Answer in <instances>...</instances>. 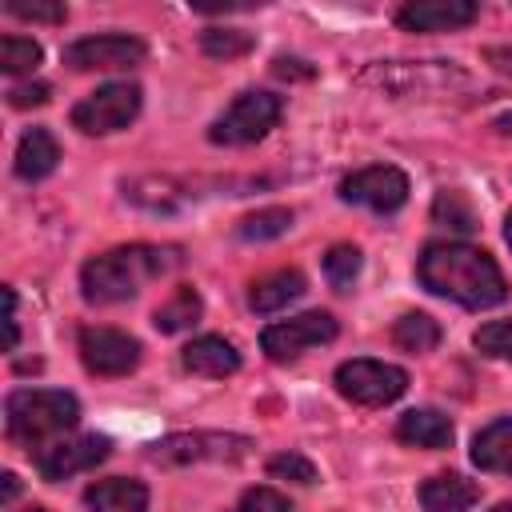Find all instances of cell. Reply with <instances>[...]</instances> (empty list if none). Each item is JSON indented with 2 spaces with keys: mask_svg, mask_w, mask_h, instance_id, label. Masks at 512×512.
Listing matches in <instances>:
<instances>
[{
  "mask_svg": "<svg viewBox=\"0 0 512 512\" xmlns=\"http://www.w3.org/2000/svg\"><path fill=\"white\" fill-rule=\"evenodd\" d=\"M492 512H512V504H500V508H492Z\"/></svg>",
  "mask_w": 512,
  "mask_h": 512,
  "instance_id": "cell-41",
  "label": "cell"
},
{
  "mask_svg": "<svg viewBox=\"0 0 512 512\" xmlns=\"http://www.w3.org/2000/svg\"><path fill=\"white\" fill-rule=\"evenodd\" d=\"M300 64H304V60H288V56H280V60L272 64V72H276L280 80H288V76H304V80H308L312 68H300Z\"/></svg>",
  "mask_w": 512,
  "mask_h": 512,
  "instance_id": "cell-35",
  "label": "cell"
},
{
  "mask_svg": "<svg viewBox=\"0 0 512 512\" xmlns=\"http://www.w3.org/2000/svg\"><path fill=\"white\" fill-rule=\"evenodd\" d=\"M76 420H80V404L72 392H60V388H20L4 400L8 436L36 452H40V440L72 428Z\"/></svg>",
  "mask_w": 512,
  "mask_h": 512,
  "instance_id": "cell-3",
  "label": "cell"
},
{
  "mask_svg": "<svg viewBox=\"0 0 512 512\" xmlns=\"http://www.w3.org/2000/svg\"><path fill=\"white\" fill-rule=\"evenodd\" d=\"M36 64H40V44L36 40H24V36H4L0 40V68L8 76L32 72Z\"/></svg>",
  "mask_w": 512,
  "mask_h": 512,
  "instance_id": "cell-28",
  "label": "cell"
},
{
  "mask_svg": "<svg viewBox=\"0 0 512 512\" xmlns=\"http://www.w3.org/2000/svg\"><path fill=\"white\" fill-rule=\"evenodd\" d=\"M252 44H256V36L244 28H208L200 36L204 56H212V60H236V56L252 52Z\"/></svg>",
  "mask_w": 512,
  "mask_h": 512,
  "instance_id": "cell-27",
  "label": "cell"
},
{
  "mask_svg": "<svg viewBox=\"0 0 512 512\" xmlns=\"http://www.w3.org/2000/svg\"><path fill=\"white\" fill-rule=\"evenodd\" d=\"M44 100H48V84H16L8 92L12 108H32V104H44Z\"/></svg>",
  "mask_w": 512,
  "mask_h": 512,
  "instance_id": "cell-34",
  "label": "cell"
},
{
  "mask_svg": "<svg viewBox=\"0 0 512 512\" xmlns=\"http://www.w3.org/2000/svg\"><path fill=\"white\" fill-rule=\"evenodd\" d=\"M292 228V208H260V212H248L240 224H236V236L240 240H276Z\"/></svg>",
  "mask_w": 512,
  "mask_h": 512,
  "instance_id": "cell-26",
  "label": "cell"
},
{
  "mask_svg": "<svg viewBox=\"0 0 512 512\" xmlns=\"http://www.w3.org/2000/svg\"><path fill=\"white\" fill-rule=\"evenodd\" d=\"M492 128H496V132H504V136H512V112L496 116V120H492Z\"/></svg>",
  "mask_w": 512,
  "mask_h": 512,
  "instance_id": "cell-39",
  "label": "cell"
},
{
  "mask_svg": "<svg viewBox=\"0 0 512 512\" xmlns=\"http://www.w3.org/2000/svg\"><path fill=\"white\" fill-rule=\"evenodd\" d=\"M24 512H44V508H24Z\"/></svg>",
  "mask_w": 512,
  "mask_h": 512,
  "instance_id": "cell-42",
  "label": "cell"
},
{
  "mask_svg": "<svg viewBox=\"0 0 512 512\" xmlns=\"http://www.w3.org/2000/svg\"><path fill=\"white\" fill-rule=\"evenodd\" d=\"M484 56H488V64H496L500 72H508V76H512V48H488Z\"/></svg>",
  "mask_w": 512,
  "mask_h": 512,
  "instance_id": "cell-37",
  "label": "cell"
},
{
  "mask_svg": "<svg viewBox=\"0 0 512 512\" xmlns=\"http://www.w3.org/2000/svg\"><path fill=\"white\" fill-rule=\"evenodd\" d=\"M200 312H204V304H200V296H196V288H176V296L172 300H164L160 308H156V316H152V324L160 328V332H184V328H192L196 320H200Z\"/></svg>",
  "mask_w": 512,
  "mask_h": 512,
  "instance_id": "cell-23",
  "label": "cell"
},
{
  "mask_svg": "<svg viewBox=\"0 0 512 512\" xmlns=\"http://www.w3.org/2000/svg\"><path fill=\"white\" fill-rule=\"evenodd\" d=\"M4 12L16 16V20H40V24H64V16H68L64 4H36V0H32V4H24V0H8Z\"/></svg>",
  "mask_w": 512,
  "mask_h": 512,
  "instance_id": "cell-32",
  "label": "cell"
},
{
  "mask_svg": "<svg viewBox=\"0 0 512 512\" xmlns=\"http://www.w3.org/2000/svg\"><path fill=\"white\" fill-rule=\"evenodd\" d=\"M432 220L452 228V232H472L476 228V208L460 188H444L436 196V204H432Z\"/></svg>",
  "mask_w": 512,
  "mask_h": 512,
  "instance_id": "cell-25",
  "label": "cell"
},
{
  "mask_svg": "<svg viewBox=\"0 0 512 512\" xmlns=\"http://www.w3.org/2000/svg\"><path fill=\"white\" fill-rule=\"evenodd\" d=\"M84 504L92 512H148V488L140 480H96L84 492Z\"/></svg>",
  "mask_w": 512,
  "mask_h": 512,
  "instance_id": "cell-18",
  "label": "cell"
},
{
  "mask_svg": "<svg viewBox=\"0 0 512 512\" xmlns=\"http://www.w3.org/2000/svg\"><path fill=\"white\" fill-rule=\"evenodd\" d=\"M356 272H360V248L356 244H332L328 256H324V276L336 288H352Z\"/></svg>",
  "mask_w": 512,
  "mask_h": 512,
  "instance_id": "cell-29",
  "label": "cell"
},
{
  "mask_svg": "<svg viewBox=\"0 0 512 512\" xmlns=\"http://www.w3.org/2000/svg\"><path fill=\"white\" fill-rule=\"evenodd\" d=\"M304 288H308V280H304L296 268H280V272H268V276H260V280L252 284L248 304H252V312H280L284 304L300 300Z\"/></svg>",
  "mask_w": 512,
  "mask_h": 512,
  "instance_id": "cell-21",
  "label": "cell"
},
{
  "mask_svg": "<svg viewBox=\"0 0 512 512\" xmlns=\"http://www.w3.org/2000/svg\"><path fill=\"white\" fill-rule=\"evenodd\" d=\"M504 240H508V248H512V216L504 220Z\"/></svg>",
  "mask_w": 512,
  "mask_h": 512,
  "instance_id": "cell-40",
  "label": "cell"
},
{
  "mask_svg": "<svg viewBox=\"0 0 512 512\" xmlns=\"http://www.w3.org/2000/svg\"><path fill=\"white\" fill-rule=\"evenodd\" d=\"M392 340L404 348V352H432L440 344V324L424 312H404L392 328Z\"/></svg>",
  "mask_w": 512,
  "mask_h": 512,
  "instance_id": "cell-24",
  "label": "cell"
},
{
  "mask_svg": "<svg viewBox=\"0 0 512 512\" xmlns=\"http://www.w3.org/2000/svg\"><path fill=\"white\" fill-rule=\"evenodd\" d=\"M80 360L92 376H124L140 364V340L120 328H84Z\"/></svg>",
  "mask_w": 512,
  "mask_h": 512,
  "instance_id": "cell-11",
  "label": "cell"
},
{
  "mask_svg": "<svg viewBox=\"0 0 512 512\" xmlns=\"http://www.w3.org/2000/svg\"><path fill=\"white\" fill-rule=\"evenodd\" d=\"M144 44L136 36H84L72 40L64 48V64H72L76 72H116V68H132L144 60Z\"/></svg>",
  "mask_w": 512,
  "mask_h": 512,
  "instance_id": "cell-12",
  "label": "cell"
},
{
  "mask_svg": "<svg viewBox=\"0 0 512 512\" xmlns=\"http://www.w3.org/2000/svg\"><path fill=\"white\" fill-rule=\"evenodd\" d=\"M476 12L480 8L472 0H412L396 12V24L404 32H452V28H468Z\"/></svg>",
  "mask_w": 512,
  "mask_h": 512,
  "instance_id": "cell-14",
  "label": "cell"
},
{
  "mask_svg": "<svg viewBox=\"0 0 512 512\" xmlns=\"http://www.w3.org/2000/svg\"><path fill=\"white\" fill-rule=\"evenodd\" d=\"M108 440L104 436H76V440H56V444H44L36 452V472L44 480H68L76 472H88L96 468L104 456H108Z\"/></svg>",
  "mask_w": 512,
  "mask_h": 512,
  "instance_id": "cell-13",
  "label": "cell"
},
{
  "mask_svg": "<svg viewBox=\"0 0 512 512\" xmlns=\"http://www.w3.org/2000/svg\"><path fill=\"white\" fill-rule=\"evenodd\" d=\"M336 388L344 400L364 404V408H380L404 396L408 388V372L384 360H344L336 368Z\"/></svg>",
  "mask_w": 512,
  "mask_h": 512,
  "instance_id": "cell-7",
  "label": "cell"
},
{
  "mask_svg": "<svg viewBox=\"0 0 512 512\" xmlns=\"http://www.w3.org/2000/svg\"><path fill=\"white\" fill-rule=\"evenodd\" d=\"M340 196L348 204H360V208H372V212L388 216L408 200V176L392 164H372V168H360V172L344 176Z\"/></svg>",
  "mask_w": 512,
  "mask_h": 512,
  "instance_id": "cell-10",
  "label": "cell"
},
{
  "mask_svg": "<svg viewBox=\"0 0 512 512\" xmlns=\"http://www.w3.org/2000/svg\"><path fill=\"white\" fill-rule=\"evenodd\" d=\"M268 476L292 480V484H312V480H316V468H312V460H304L300 452H280V456L268 460Z\"/></svg>",
  "mask_w": 512,
  "mask_h": 512,
  "instance_id": "cell-31",
  "label": "cell"
},
{
  "mask_svg": "<svg viewBox=\"0 0 512 512\" xmlns=\"http://www.w3.org/2000/svg\"><path fill=\"white\" fill-rule=\"evenodd\" d=\"M180 364H184L192 376L220 380V376H232V372L240 368V352H236L224 336H200V340H192V344L180 352Z\"/></svg>",
  "mask_w": 512,
  "mask_h": 512,
  "instance_id": "cell-15",
  "label": "cell"
},
{
  "mask_svg": "<svg viewBox=\"0 0 512 512\" xmlns=\"http://www.w3.org/2000/svg\"><path fill=\"white\" fill-rule=\"evenodd\" d=\"M124 196H128L132 204L148 208V212H172V208H180V204L188 200V192H180V184L168 180V176L132 180V184H124Z\"/></svg>",
  "mask_w": 512,
  "mask_h": 512,
  "instance_id": "cell-22",
  "label": "cell"
},
{
  "mask_svg": "<svg viewBox=\"0 0 512 512\" xmlns=\"http://www.w3.org/2000/svg\"><path fill=\"white\" fill-rule=\"evenodd\" d=\"M396 440H404L412 448L440 452V448L452 444V420L444 412H436V408H412V412H404L396 420Z\"/></svg>",
  "mask_w": 512,
  "mask_h": 512,
  "instance_id": "cell-16",
  "label": "cell"
},
{
  "mask_svg": "<svg viewBox=\"0 0 512 512\" xmlns=\"http://www.w3.org/2000/svg\"><path fill=\"white\" fill-rule=\"evenodd\" d=\"M184 264L176 244H128L112 248L80 268V296L88 304H120L132 300L148 280H160Z\"/></svg>",
  "mask_w": 512,
  "mask_h": 512,
  "instance_id": "cell-2",
  "label": "cell"
},
{
  "mask_svg": "<svg viewBox=\"0 0 512 512\" xmlns=\"http://www.w3.org/2000/svg\"><path fill=\"white\" fill-rule=\"evenodd\" d=\"M232 512H292V508H288V500H284L280 492H272V488H248V492L236 500Z\"/></svg>",
  "mask_w": 512,
  "mask_h": 512,
  "instance_id": "cell-33",
  "label": "cell"
},
{
  "mask_svg": "<svg viewBox=\"0 0 512 512\" xmlns=\"http://www.w3.org/2000/svg\"><path fill=\"white\" fill-rule=\"evenodd\" d=\"M4 304H8V316H4V324H8V348H16V292L12 288H4Z\"/></svg>",
  "mask_w": 512,
  "mask_h": 512,
  "instance_id": "cell-36",
  "label": "cell"
},
{
  "mask_svg": "<svg viewBox=\"0 0 512 512\" xmlns=\"http://www.w3.org/2000/svg\"><path fill=\"white\" fill-rule=\"evenodd\" d=\"M472 344H476L484 356H492V360H508V364H512V316H508V320H492V324H484V328L472 336Z\"/></svg>",
  "mask_w": 512,
  "mask_h": 512,
  "instance_id": "cell-30",
  "label": "cell"
},
{
  "mask_svg": "<svg viewBox=\"0 0 512 512\" xmlns=\"http://www.w3.org/2000/svg\"><path fill=\"white\" fill-rule=\"evenodd\" d=\"M416 276L432 296H444L460 308H492L504 300V276L496 260L472 244L456 240H436L420 252Z\"/></svg>",
  "mask_w": 512,
  "mask_h": 512,
  "instance_id": "cell-1",
  "label": "cell"
},
{
  "mask_svg": "<svg viewBox=\"0 0 512 512\" xmlns=\"http://www.w3.org/2000/svg\"><path fill=\"white\" fill-rule=\"evenodd\" d=\"M364 84H380V92L392 96H444L452 88H468V76L448 60H424V64H372L364 72Z\"/></svg>",
  "mask_w": 512,
  "mask_h": 512,
  "instance_id": "cell-5",
  "label": "cell"
},
{
  "mask_svg": "<svg viewBox=\"0 0 512 512\" xmlns=\"http://www.w3.org/2000/svg\"><path fill=\"white\" fill-rule=\"evenodd\" d=\"M252 448L248 436H236V432H176V436H164L160 444H152L148 460L152 464H220V460H244Z\"/></svg>",
  "mask_w": 512,
  "mask_h": 512,
  "instance_id": "cell-6",
  "label": "cell"
},
{
  "mask_svg": "<svg viewBox=\"0 0 512 512\" xmlns=\"http://www.w3.org/2000/svg\"><path fill=\"white\" fill-rule=\"evenodd\" d=\"M480 500V488L464 480L460 472H440L420 484V504L424 512H468Z\"/></svg>",
  "mask_w": 512,
  "mask_h": 512,
  "instance_id": "cell-17",
  "label": "cell"
},
{
  "mask_svg": "<svg viewBox=\"0 0 512 512\" xmlns=\"http://www.w3.org/2000/svg\"><path fill=\"white\" fill-rule=\"evenodd\" d=\"M332 336H336V320L328 312H300V316H288V320L268 324L260 332V348L268 352V360L284 364V360L304 356L316 344H328Z\"/></svg>",
  "mask_w": 512,
  "mask_h": 512,
  "instance_id": "cell-9",
  "label": "cell"
},
{
  "mask_svg": "<svg viewBox=\"0 0 512 512\" xmlns=\"http://www.w3.org/2000/svg\"><path fill=\"white\" fill-rule=\"evenodd\" d=\"M140 112V88L128 84V80H116V84H104L96 92H88L76 108H72V124L88 136H108V132H120L136 120Z\"/></svg>",
  "mask_w": 512,
  "mask_h": 512,
  "instance_id": "cell-8",
  "label": "cell"
},
{
  "mask_svg": "<svg viewBox=\"0 0 512 512\" xmlns=\"http://www.w3.org/2000/svg\"><path fill=\"white\" fill-rule=\"evenodd\" d=\"M280 112H284V104H280L276 92H256V88H252V92H240V96L212 120L208 140H212V144H228V148L256 144V140H264V136L276 128Z\"/></svg>",
  "mask_w": 512,
  "mask_h": 512,
  "instance_id": "cell-4",
  "label": "cell"
},
{
  "mask_svg": "<svg viewBox=\"0 0 512 512\" xmlns=\"http://www.w3.org/2000/svg\"><path fill=\"white\" fill-rule=\"evenodd\" d=\"M60 160V144L48 128H28L16 144V176L20 180H44Z\"/></svg>",
  "mask_w": 512,
  "mask_h": 512,
  "instance_id": "cell-19",
  "label": "cell"
},
{
  "mask_svg": "<svg viewBox=\"0 0 512 512\" xmlns=\"http://www.w3.org/2000/svg\"><path fill=\"white\" fill-rule=\"evenodd\" d=\"M472 464L480 472L512 476V420H496V424H488V428L476 432V440H472Z\"/></svg>",
  "mask_w": 512,
  "mask_h": 512,
  "instance_id": "cell-20",
  "label": "cell"
},
{
  "mask_svg": "<svg viewBox=\"0 0 512 512\" xmlns=\"http://www.w3.org/2000/svg\"><path fill=\"white\" fill-rule=\"evenodd\" d=\"M16 492H20V480H16V476H12V472H4V492H0V500H4V504H8V500H12V496H16Z\"/></svg>",
  "mask_w": 512,
  "mask_h": 512,
  "instance_id": "cell-38",
  "label": "cell"
}]
</instances>
